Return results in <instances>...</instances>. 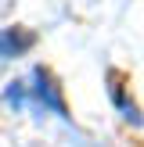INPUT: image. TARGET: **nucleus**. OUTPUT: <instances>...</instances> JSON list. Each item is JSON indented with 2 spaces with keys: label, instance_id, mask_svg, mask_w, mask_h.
Masks as SVG:
<instances>
[{
  "label": "nucleus",
  "instance_id": "1",
  "mask_svg": "<svg viewBox=\"0 0 144 147\" xmlns=\"http://www.w3.org/2000/svg\"><path fill=\"white\" fill-rule=\"evenodd\" d=\"M33 104L40 111H54L61 119H69L65 115V100H61V93H58V86H54L47 68H33Z\"/></svg>",
  "mask_w": 144,
  "mask_h": 147
},
{
  "label": "nucleus",
  "instance_id": "2",
  "mask_svg": "<svg viewBox=\"0 0 144 147\" xmlns=\"http://www.w3.org/2000/svg\"><path fill=\"white\" fill-rule=\"evenodd\" d=\"M33 43H36V36L25 32V29H0V61L22 57Z\"/></svg>",
  "mask_w": 144,
  "mask_h": 147
},
{
  "label": "nucleus",
  "instance_id": "3",
  "mask_svg": "<svg viewBox=\"0 0 144 147\" xmlns=\"http://www.w3.org/2000/svg\"><path fill=\"white\" fill-rule=\"evenodd\" d=\"M112 100L119 104V111H122V119H126V122H133V126H144V119L137 115L133 100H126V97H122V90H119V86H112Z\"/></svg>",
  "mask_w": 144,
  "mask_h": 147
},
{
  "label": "nucleus",
  "instance_id": "4",
  "mask_svg": "<svg viewBox=\"0 0 144 147\" xmlns=\"http://www.w3.org/2000/svg\"><path fill=\"white\" fill-rule=\"evenodd\" d=\"M4 100L11 108H22L25 104V90H22V83H7V90H4Z\"/></svg>",
  "mask_w": 144,
  "mask_h": 147
}]
</instances>
